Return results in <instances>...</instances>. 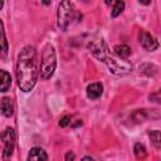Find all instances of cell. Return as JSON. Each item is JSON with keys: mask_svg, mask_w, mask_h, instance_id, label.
<instances>
[{"mask_svg": "<svg viewBox=\"0 0 161 161\" xmlns=\"http://www.w3.org/2000/svg\"><path fill=\"white\" fill-rule=\"evenodd\" d=\"M38 57L36 50L33 45H25L19 55L16 64V80L18 86L23 92H29L36 83L38 79Z\"/></svg>", "mask_w": 161, "mask_h": 161, "instance_id": "6da1fadb", "label": "cell"}, {"mask_svg": "<svg viewBox=\"0 0 161 161\" xmlns=\"http://www.w3.org/2000/svg\"><path fill=\"white\" fill-rule=\"evenodd\" d=\"M91 52L98 60H102L113 74L126 75L132 72V64L127 59L118 57L114 52H111L102 39L91 44Z\"/></svg>", "mask_w": 161, "mask_h": 161, "instance_id": "7a4b0ae2", "label": "cell"}, {"mask_svg": "<svg viewBox=\"0 0 161 161\" xmlns=\"http://www.w3.org/2000/svg\"><path fill=\"white\" fill-rule=\"evenodd\" d=\"M57 65V57H55V49L52 44H47L43 48L42 59H40V78L42 79H49Z\"/></svg>", "mask_w": 161, "mask_h": 161, "instance_id": "3957f363", "label": "cell"}, {"mask_svg": "<svg viewBox=\"0 0 161 161\" xmlns=\"http://www.w3.org/2000/svg\"><path fill=\"white\" fill-rule=\"evenodd\" d=\"M74 18V6L70 1H62L58 6L57 24L62 30H67Z\"/></svg>", "mask_w": 161, "mask_h": 161, "instance_id": "277c9868", "label": "cell"}, {"mask_svg": "<svg viewBox=\"0 0 161 161\" xmlns=\"http://www.w3.org/2000/svg\"><path fill=\"white\" fill-rule=\"evenodd\" d=\"M1 141H3V145H4V148H3V158L6 161L11 157L13 152H14V148H15V132L11 127H8L5 128V131L1 133Z\"/></svg>", "mask_w": 161, "mask_h": 161, "instance_id": "5b68a950", "label": "cell"}, {"mask_svg": "<svg viewBox=\"0 0 161 161\" xmlns=\"http://www.w3.org/2000/svg\"><path fill=\"white\" fill-rule=\"evenodd\" d=\"M140 43H141V45L146 49V50H155V49H157L158 48V42H157V39L152 35V34H150V33H147V31H141L140 33Z\"/></svg>", "mask_w": 161, "mask_h": 161, "instance_id": "8992f818", "label": "cell"}, {"mask_svg": "<svg viewBox=\"0 0 161 161\" xmlns=\"http://www.w3.org/2000/svg\"><path fill=\"white\" fill-rule=\"evenodd\" d=\"M103 93V86L99 83V82H96V83H91L88 87H87V96L88 98L91 99H97L102 96Z\"/></svg>", "mask_w": 161, "mask_h": 161, "instance_id": "52a82bcc", "label": "cell"}, {"mask_svg": "<svg viewBox=\"0 0 161 161\" xmlns=\"http://www.w3.org/2000/svg\"><path fill=\"white\" fill-rule=\"evenodd\" d=\"M48 155L40 147H33L28 155V161H47Z\"/></svg>", "mask_w": 161, "mask_h": 161, "instance_id": "ba28073f", "label": "cell"}, {"mask_svg": "<svg viewBox=\"0 0 161 161\" xmlns=\"http://www.w3.org/2000/svg\"><path fill=\"white\" fill-rule=\"evenodd\" d=\"M0 111L5 117H11L14 113V104L9 97H4L0 101Z\"/></svg>", "mask_w": 161, "mask_h": 161, "instance_id": "9c48e42d", "label": "cell"}, {"mask_svg": "<svg viewBox=\"0 0 161 161\" xmlns=\"http://www.w3.org/2000/svg\"><path fill=\"white\" fill-rule=\"evenodd\" d=\"M11 86V75L4 69H0V92L9 91Z\"/></svg>", "mask_w": 161, "mask_h": 161, "instance_id": "30bf717a", "label": "cell"}, {"mask_svg": "<svg viewBox=\"0 0 161 161\" xmlns=\"http://www.w3.org/2000/svg\"><path fill=\"white\" fill-rule=\"evenodd\" d=\"M8 49H9V44L5 36V30H4V24L0 20V55L5 57L8 54Z\"/></svg>", "mask_w": 161, "mask_h": 161, "instance_id": "8fae6325", "label": "cell"}, {"mask_svg": "<svg viewBox=\"0 0 161 161\" xmlns=\"http://www.w3.org/2000/svg\"><path fill=\"white\" fill-rule=\"evenodd\" d=\"M113 52L118 57H121L123 59H126V58H128L131 55V48L128 45H126V44H118V45H116L113 48Z\"/></svg>", "mask_w": 161, "mask_h": 161, "instance_id": "7c38bea8", "label": "cell"}, {"mask_svg": "<svg viewBox=\"0 0 161 161\" xmlns=\"http://www.w3.org/2000/svg\"><path fill=\"white\" fill-rule=\"evenodd\" d=\"M133 153H135V156H136L137 160H143V158L147 156V151H146L145 146L141 145V143H136V145H135V147H133Z\"/></svg>", "mask_w": 161, "mask_h": 161, "instance_id": "4fadbf2b", "label": "cell"}, {"mask_svg": "<svg viewBox=\"0 0 161 161\" xmlns=\"http://www.w3.org/2000/svg\"><path fill=\"white\" fill-rule=\"evenodd\" d=\"M148 135H150L151 142H152V145L155 146V148H156V150H160V146H161V136H160V131H158V130H153V131H151Z\"/></svg>", "mask_w": 161, "mask_h": 161, "instance_id": "5bb4252c", "label": "cell"}, {"mask_svg": "<svg viewBox=\"0 0 161 161\" xmlns=\"http://www.w3.org/2000/svg\"><path fill=\"white\" fill-rule=\"evenodd\" d=\"M123 9H125V3H123V1H116V3H113V9H112V11H111L112 18L118 16V15L123 11Z\"/></svg>", "mask_w": 161, "mask_h": 161, "instance_id": "9a60e30c", "label": "cell"}, {"mask_svg": "<svg viewBox=\"0 0 161 161\" xmlns=\"http://www.w3.org/2000/svg\"><path fill=\"white\" fill-rule=\"evenodd\" d=\"M70 121H72V117L70 116H64L60 121H59V125H60V127H67L68 125H70Z\"/></svg>", "mask_w": 161, "mask_h": 161, "instance_id": "2e32d148", "label": "cell"}, {"mask_svg": "<svg viewBox=\"0 0 161 161\" xmlns=\"http://www.w3.org/2000/svg\"><path fill=\"white\" fill-rule=\"evenodd\" d=\"M74 152L73 151H68L65 155V161H74Z\"/></svg>", "mask_w": 161, "mask_h": 161, "instance_id": "e0dca14e", "label": "cell"}, {"mask_svg": "<svg viewBox=\"0 0 161 161\" xmlns=\"http://www.w3.org/2000/svg\"><path fill=\"white\" fill-rule=\"evenodd\" d=\"M82 161H94V160H93L91 156H84V157L82 158Z\"/></svg>", "mask_w": 161, "mask_h": 161, "instance_id": "ac0fdd59", "label": "cell"}, {"mask_svg": "<svg viewBox=\"0 0 161 161\" xmlns=\"http://www.w3.org/2000/svg\"><path fill=\"white\" fill-rule=\"evenodd\" d=\"M3 5H4V3H3V1H0V9L3 8Z\"/></svg>", "mask_w": 161, "mask_h": 161, "instance_id": "d6986e66", "label": "cell"}]
</instances>
